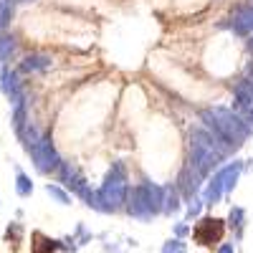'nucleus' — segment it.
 I'll return each mask as SVG.
<instances>
[{"label": "nucleus", "instance_id": "39448f33", "mask_svg": "<svg viewBox=\"0 0 253 253\" xmlns=\"http://www.w3.org/2000/svg\"><path fill=\"white\" fill-rule=\"evenodd\" d=\"M13 51H15L13 36H3V33H0V63H5V61L13 56Z\"/></svg>", "mask_w": 253, "mask_h": 253}, {"label": "nucleus", "instance_id": "20e7f679", "mask_svg": "<svg viewBox=\"0 0 253 253\" xmlns=\"http://www.w3.org/2000/svg\"><path fill=\"white\" fill-rule=\"evenodd\" d=\"M233 28L238 33H251L253 31V5H246V8H238L236 15H233Z\"/></svg>", "mask_w": 253, "mask_h": 253}, {"label": "nucleus", "instance_id": "1a4fd4ad", "mask_svg": "<svg viewBox=\"0 0 253 253\" xmlns=\"http://www.w3.org/2000/svg\"><path fill=\"white\" fill-rule=\"evenodd\" d=\"M251 48H253V41H251Z\"/></svg>", "mask_w": 253, "mask_h": 253}, {"label": "nucleus", "instance_id": "423d86ee", "mask_svg": "<svg viewBox=\"0 0 253 253\" xmlns=\"http://www.w3.org/2000/svg\"><path fill=\"white\" fill-rule=\"evenodd\" d=\"M10 15H13V0H0V33L5 31Z\"/></svg>", "mask_w": 253, "mask_h": 253}, {"label": "nucleus", "instance_id": "f03ea898", "mask_svg": "<svg viewBox=\"0 0 253 253\" xmlns=\"http://www.w3.org/2000/svg\"><path fill=\"white\" fill-rule=\"evenodd\" d=\"M223 233H225V228H223V223L220 220H215V218H205V220H200L198 225H195V241L200 243V246H215L220 238H223Z\"/></svg>", "mask_w": 253, "mask_h": 253}, {"label": "nucleus", "instance_id": "7ed1b4c3", "mask_svg": "<svg viewBox=\"0 0 253 253\" xmlns=\"http://www.w3.org/2000/svg\"><path fill=\"white\" fill-rule=\"evenodd\" d=\"M0 89H3V94H5V96H8L13 104L23 99V94H20V86H18V79H15V74H13V71H8V69L0 71Z\"/></svg>", "mask_w": 253, "mask_h": 253}, {"label": "nucleus", "instance_id": "6e6552de", "mask_svg": "<svg viewBox=\"0 0 253 253\" xmlns=\"http://www.w3.org/2000/svg\"><path fill=\"white\" fill-rule=\"evenodd\" d=\"M18 190H20V193H23V195L28 193V180H26L23 175H18Z\"/></svg>", "mask_w": 253, "mask_h": 253}, {"label": "nucleus", "instance_id": "f257e3e1", "mask_svg": "<svg viewBox=\"0 0 253 253\" xmlns=\"http://www.w3.org/2000/svg\"><path fill=\"white\" fill-rule=\"evenodd\" d=\"M28 152H31V157L36 160L38 170H43V172L51 170V167H56V162H58V155L53 152V144H51L48 137H41L36 144H31Z\"/></svg>", "mask_w": 253, "mask_h": 253}, {"label": "nucleus", "instance_id": "0eeeda50", "mask_svg": "<svg viewBox=\"0 0 253 253\" xmlns=\"http://www.w3.org/2000/svg\"><path fill=\"white\" fill-rule=\"evenodd\" d=\"M48 66V58L46 56H28L23 61V69L26 71H36V69H46Z\"/></svg>", "mask_w": 253, "mask_h": 253}]
</instances>
